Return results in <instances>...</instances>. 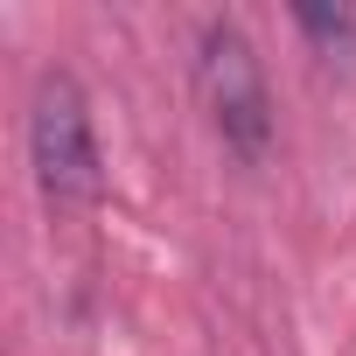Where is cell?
<instances>
[{
  "mask_svg": "<svg viewBox=\"0 0 356 356\" xmlns=\"http://www.w3.org/2000/svg\"><path fill=\"white\" fill-rule=\"evenodd\" d=\"M293 29H300L321 56H356V8H314V0H300V8H293Z\"/></svg>",
  "mask_w": 356,
  "mask_h": 356,
  "instance_id": "3957f363",
  "label": "cell"
},
{
  "mask_svg": "<svg viewBox=\"0 0 356 356\" xmlns=\"http://www.w3.org/2000/svg\"><path fill=\"white\" fill-rule=\"evenodd\" d=\"M29 168H35V189L56 210H84L105 196L98 119H91V98L70 70H49L29 98Z\"/></svg>",
  "mask_w": 356,
  "mask_h": 356,
  "instance_id": "6da1fadb",
  "label": "cell"
},
{
  "mask_svg": "<svg viewBox=\"0 0 356 356\" xmlns=\"http://www.w3.org/2000/svg\"><path fill=\"white\" fill-rule=\"evenodd\" d=\"M196 98H203V112H210V126L231 154H245V161L266 154V140H273L266 63H259L252 35L238 22H224V15L203 22V35H196Z\"/></svg>",
  "mask_w": 356,
  "mask_h": 356,
  "instance_id": "7a4b0ae2",
  "label": "cell"
}]
</instances>
